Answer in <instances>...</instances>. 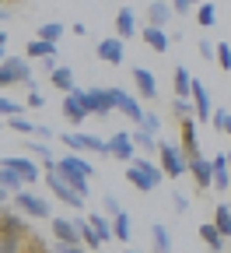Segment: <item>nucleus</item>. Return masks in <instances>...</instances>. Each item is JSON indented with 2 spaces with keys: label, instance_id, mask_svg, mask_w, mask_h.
Masks as SVG:
<instances>
[{
  "label": "nucleus",
  "instance_id": "1",
  "mask_svg": "<svg viewBox=\"0 0 231 253\" xmlns=\"http://www.w3.org/2000/svg\"><path fill=\"white\" fill-rule=\"evenodd\" d=\"M56 172L67 179L81 197H88V194H91V176H95V166L88 162V158H81V151L60 155V158H56Z\"/></svg>",
  "mask_w": 231,
  "mask_h": 253
},
{
  "label": "nucleus",
  "instance_id": "2",
  "mask_svg": "<svg viewBox=\"0 0 231 253\" xmlns=\"http://www.w3.org/2000/svg\"><path fill=\"white\" fill-rule=\"evenodd\" d=\"M158 166L165 169L168 179H179L189 172V155L182 151V144H172V141H158Z\"/></svg>",
  "mask_w": 231,
  "mask_h": 253
},
{
  "label": "nucleus",
  "instance_id": "3",
  "mask_svg": "<svg viewBox=\"0 0 231 253\" xmlns=\"http://www.w3.org/2000/svg\"><path fill=\"white\" fill-rule=\"evenodd\" d=\"M32 67H28V56H4L0 63V88H14V84H32Z\"/></svg>",
  "mask_w": 231,
  "mask_h": 253
},
{
  "label": "nucleus",
  "instance_id": "4",
  "mask_svg": "<svg viewBox=\"0 0 231 253\" xmlns=\"http://www.w3.org/2000/svg\"><path fill=\"white\" fill-rule=\"evenodd\" d=\"M46 186H49V194H53L56 201H63L70 211H84V201H88V197H81L77 190H74L67 179H63L56 169H53V172H46Z\"/></svg>",
  "mask_w": 231,
  "mask_h": 253
},
{
  "label": "nucleus",
  "instance_id": "5",
  "mask_svg": "<svg viewBox=\"0 0 231 253\" xmlns=\"http://www.w3.org/2000/svg\"><path fill=\"white\" fill-rule=\"evenodd\" d=\"M0 236L4 239H14V243H28L32 239V229L25 221V211H0Z\"/></svg>",
  "mask_w": 231,
  "mask_h": 253
},
{
  "label": "nucleus",
  "instance_id": "6",
  "mask_svg": "<svg viewBox=\"0 0 231 253\" xmlns=\"http://www.w3.org/2000/svg\"><path fill=\"white\" fill-rule=\"evenodd\" d=\"M14 208L18 211H25L28 218H49V201L46 197H39V194H32V190H18L14 194Z\"/></svg>",
  "mask_w": 231,
  "mask_h": 253
},
{
  "label": "nucleus",
  "instance_id": "7",
  "mask_svg": "<svg viewBox=\"0 0 231 253\" xmlns=\"http://www.w3.org/2000/svg\"><path fill=\"white\" fill-rule=\"evenodd\" d=\"M84 102L91 116H109L116 113V99H112V88H84Z\"/></svg>",
  "mask_w": 231,
  "mask_h": 253
},
{
  "label": "nucleus",
  "instance_id": "8",
  "mask_svg": "<svg viewBox=\"0 0 231 253\" xmlns=\"http://www.w3.org/2000/svg\"><path fill=\"white\" fill-rule=\"evenodd\" d=\"M63 116H67V123L81 126L91 113H88V102H84V88H74L67 91V99H63Z\"/></svg>",
  "mask_w": 231,
  "mask_h": 253
},
{
  "label": "nucleus",
  "instance_id": "9",
  "mask_svg": "<svg viewBox=\"0 0 231 253\" xmlns=\"http://www.w3.org/2000/svg\"><path fill=\"white\" fill-rule=\"evenodd\" d=\"M189 176L196 179V190H214V166H210V158L207 155H193L189 158Z\"/></svg>",
  "mask_w": 231,
  "mask_h": 253
},
{
  "label": "nucleus",
  "instance_id": "10",
  "mask_svg": "<svg viewBox=\"0 0 231 253\" xmlns=\"http://www.w3.org/2000/svg\"><path fill=\"white\" fill-rule=\"evenodd\" d=\"M0 166H4V169H14L25 183H39V166L32 162L28 155H4V158H0Z\"/></svg>",
  "mask_w": 231,
  "mask_h": 253
},
{
  "label": "nucleus",
  "instance_id": "11",
  "mask_svg": "<svg viewBox=\"0 0 231 253\" xmlns=\"http://www.w3.org/2000/svg\"><path fill=\"white\" fill-rule=\"evenodd\" d=\"M126 39H119V36H109V39H102L98 42V60L102 63H109V67H123V56H126V46H123Z\"/></svg>",
  "mask_w": 231,
  "mask_h": 253
},
{
  "label": "nucleus",
  "instance_id": "12",
  "mask_svg": "<svg viewBox=\"0 0 231 253\" xmlns=\"http://www.w3.org/2000/svg\"><path fill=\"white\" fill-rule=\"evenodd\" d=\"M109 151H112V158H119V162H133L137 158V144H133V134L130 130H119V134H112L109 137Z\"/></svg>",
  "mask_w": 231,
  "mask_h": 253
},
{
  "label": "nucleus",
  "instance_id": "13",
  "mask_svg": "<svg viewBox=\"0 0 231 253\" xmlns=\"http://www.w3.org/2000/svg\"><path fill=\"white\" fill-rule=\"evenodd\" d=\"M179 144H182V151L193 158V155H203L200 151V130H196V116H186V120H179Z\"/></svg>",
  "mask_w": 231,
  "mask_h": 253
},
{
  "label": "nucleus",
  "instance_id": "14",
  "mask_svg": "<svg viewBox=\"0 0 231 253\" xmlns=\"http://www.w3.org/2000/svg\"><path fill=\"white\" fill-rule=\"evenodd\" d=\"M193 109H196V123H207L210 116H214V102H210V91H207V84L203 81H193Z\"/></svg>",
  "mask_w": 231,
  "mask_h": 253
},
{
  "label": "nucleus",
  "instance_id": "15",
  "mask_svg": "<svg viewBox=\"0 0 231 253\" xmlns=\"http://www.w3.org/2000/svg\"><path fill=\"white\" fill-rule=\"evenodd\" d=\"M112 99H116V109L130 120V123H140L144 120V106L133 99L130 91H123V88H112Z\"/></svg>",
  "mask_w": 231,
  "mask_h": 253
},
{
  "label": "nucleus",
  "instance_id": "16",
  "mask_svg": "<svg viewBox=\"0 0 231 253\" xmlns=\"http://www.w3.org/2000/svg\"><path fill=\"white\" fill-rule=\"evenodd\" d=\"M210 166H214V190H217V194H228V190H231V169H228V155H214V158H210Z\"/></svg>",
  "mask_w": 231,
  "mask_h": 253
},
{
  "label": "nucleus",
  "instance_id": "17",
  "mask_svg": "<svg viewBox=\"0 0 231 253\" xmlns=\"http://www.w3.org/2000/svg\"><path fill=\"white\" fill-rule=\"evenodd\" d=\"M130 74H133V84L140 91V99H158V81H154V74L147 67H133Z\"/></svg>",
  "mask_w": 231,
  "mask_h": 253
},
{
  "label": "nucleus",
  "instance_id": "18",
  "mask_svg": "<svg viewBox=\"0 0 231 253\" xmlns=\"http://www.w3.org/2000/svg\"><path fill=\"white\" fill-rule=\"evenodd\" d=\"M126 179L133 183V186L140 190V194H151V190L158 186V179H154V176H151L147 169H140L137 162H130V166H126Z\"/></svg>",
  "mask_w": 231,
  "mask_h": 253
},
{
  "label": "nucleus",
  "instance_id": "19",
  "mask_svg": "<svg viewBox=\"0 0 231 253\" xmlns=\"http://www.w3.org/2000/svg\"><path fill=\"white\" fill-rule=\"evenodd\" d=\"M172 14H175V7H172V0H151V7H147V25H168L172 21Z\"/></svg>",
  "mask_w": 231,
  "mask_h": 253
},
{
  "label": "nucleus",
  "instance_id": "20",
  "mask_svg": "<svg viewBox=\"0 0 231 253\" xmlns=\"http://www.w3.org/2000/svg\"><path fill=\"white\" fill-rule=\"evenodd\" d=\"M53 239L56 243H81V232L74 225V218H53Z\"/></svg>",
  "mask_w": 231,
  "mask_h": 253
},
{
  "label": "nucleus",
  "instance_id": "21",
  "mask_svg": "<svg viewBox=\"0 0 231 253\" xmlns=\"http://www.w3.org/2000/svg\"><path fill=\"white\" fill-rule=\"evenodd\" d=\"M200 239L210 246V253H224V246H228V236L214 225V221H203L200 225Z\"/></svg>",
  "mask_w": 231,
  "mask_h": 253
},
{
  "label": "nucleus",
  "instance_id": "22",
  "mask_svg": "<svg viewBox=\"0 0 231 253\" xmlns=\"http://www.w3.org/2000/svg\"><path fill=\"white\" fill-rule=\"evenodd\" d=\"M116 36L119 39H133L137 36V14L130 7H119L116 11Z\"/></svg>",
  "mask_w": 231,
  "mask_h": 253
},
{
  "label": "nucleus",
  "instance_id": "23",
  "mask_svg": "<svg viewBox=\"0 0 231 253\" xmlns=\"http://www.w3.org/2000/svg\"><path fill=\"white\" fill-rule=\"evenodd\" d=\"M193 81H196V78L189 74V67H182V63L172 71V88H175L179 99H189V95H193Z\"/></svg>",
  "mask_w": 231,
  "mask_h": 253
},
{
  "label": "nucleus",
  "instance_id": "24",
  "mask_svg": "<svg viewBox=\"0 0 231 253\" xmlns=\"http://www.w3.org/2000/svg\"><path fill=\"white\" fill-rule=\"evenodd\" d=\"M140 36H144V42H147L154 53H168V36H165V28H161V25H147Z\"/></svg>",
  "mask_w": 231,
  "mask_h": 253
},
{
  "label": "nucleus",
  "instance_id": "25",
  "mask_svg": "<svg viewBox=\"0 0 231 253\" xmlns=\"http://www.w3.org/2000/svg\"><path fill=\"white\" fill-rule=\"evenodd\" d=\"M151 246H154V253H172V232L165 229L161 221L151 225Z\"/></svg>",
  "mask_w": 231,
  "mask_h": 253
},
{
  "label": "nucleus",
  "instance_id": "26",
  "mask_svg": "<svg viewBox=\"0 0 231 253\" xmlns=\"http://www.w3.org/2000/svg\"><path fill=\"white\" fill-rule=\"evenodd\" d=\"M133 134V144H137V151H147V155H158V134H151V130H144V126H137V130H130Z\"/></svg>",
  "mask_w": 231,
  "mask_h": 253
},
{
  "label": "nucleus",
  "instance_id": "27",
  "mask_svg": "<svg viewBox=\"0 0 231 253\" xmlns=\"http://www.w3.org/2000/svg\"><path fill=\"white\" fill-rule=\"evenodd\" d=\"M112 236H116L119 243H130V239H133V225H130V214H126V211L112 214Z\"/></svg>",
  "mask_w": 231,
  "mask_h": 253
},
{
  "label": "nucleus",
  "instance_id": "28",
  "mask_svg": "<svg viewBox=\"0 0 231 253\" xmlns=\"http://www.w3.org/2000/svg\"><path fill=\"white\" fill-rule=\"evenodd\" d=\"M49 81H53V88H56V91H63V95L77 88V84H74V71H70V67H56V71L49 74Z\"/></svg>",
  "mask_w": 231,
  "mask_h": 253
},
{
  "label": "nucleus",
  "instance_id": "29",
  "mask_svg": "<svg viewBox=\"0 0 231 253\" xmlns=\"http://www.w3.org/2000/svg\"><path fill=\"white\" fill-rule=\"evenodd\" d=\"M74 225H77V232H81V243L88 246V250H98L102 246V239H98V232H95V225L88 218H74Z\"/></svg>",
  "mask_w": 231,
  "mask_h": 253
},
{
  "label": "nucleus",
  "instance_id": "30",
  "mask_svg": "<svg viewBox=\"0 0 231 253\" xmlns=\"http://www.w3.org/2000/svg\"><path fill=\"white\" fill-rule=\"evenodd\" d=\"M53 53H56V42H46V39H39V36L25 46V56H28V60H42V56H53Z\"/></svg>",
  "mask_w": 231,
  "mask_h": 253
},
{
  "label": "nucleus",
  "instance_id": "31",
  "mask_svg": "<svg viewBox=\"0 0 231 253\" xmlns=\"http://www.w3.org/2000/svg\"><path fill=\"white\" fill-rule=\"evenodd\" d=\"M88 221L95 225V232H98V239H102V243L116 239V236H112V214H91Z\"/></svg>",
  "mask_w": 231,
  "mask_h": 253
},
{
  "label": "nucleus",
  "instance_id": "32",
  "mask_svg": "<svg viewBox=\"0 0 231 253\" xmlns=\"http://www.w3.org/2000/svg\"><path fill=\"white\" fill-rule=\"evenodd\" d=\"M81 151H95V155H112V151H109V141H102L98 134H84V130H81Z\"/></svg>",
  "mask_w": 231,
  "mask_h": 253
},
{
  "label": "nucleus",
  "instance_id": "33",
  "mask_svg": "<svg viewBox=\"0 0 231 253\" xmlns=\"http://www.w3.org/2000/svg\"><path fill=\"white\" fill-rule=\"evenodd\" d=\"M7 126H11L14 134H25V137H35V134H39V126L28 123L25 116H7Z\"/></svg>",
  "mask_w": 231,
  "mask_h": 253
},
{
  "label": "nucleus",
  "instance_id": "34",
  "mask_svg": "<svg viewBox=\"0 0 231 253\" xmlns=\"http://www.w3.org/2000/svg\"><path fill=\"white\" fill-rule=\"evenodd\" d=\"M0 186H7L11 194H18V190H25V179H21L14 169H4V166H0Z\"/></svg>",
  "mask_w": 231,
  "mask_h": 253
},
{
  "label": "nucleus",
  "instance_id": "35",
  "mask_svg": "<svg viewBox=\"0 0 231 253\" xmlns=\"http://www.w3.org/2000/svg\"><path fill=\"white\" fill-rule=\"evenodd\" d=\"M214 225L231 239V208L228 204H221V208H214Z\"/></svg>",
  "mask_w": 231,
  "mask_h": 253
},
{
  "label": "nucleus",
  "instance_id": "36",
  "mask_svg": "<svg viewBox=\"0 0 231 253\" xmlns=\"http://www.w3.org/2000/svg\"><path fill=\"white\" fill-rule=\"evenodd\" d=\"M39 39H46V42H60V39H63V25H60V21H46V25H39Z\"/></svg>",
  "mask_w": 231,
  "mask_h": 253
},
{
  "label": "nucleus",
  "instance_id": "37",
  "mask_svg": "<svg viewBox=\"0 0 231 253\" xmlns=\"http://www.w3.org/2000/svg\"><path fill=\"white\" fill-rule=\"evenodd\" d=\"M196 21H200L203 28H210V25L217 21V7L207 4V0H203V4H196Z\"/></svg>",
  "mask_w": 231,
  "mask_h": 253
},
{
  "label": "nucleus",
  "instance_id": "38",
  "mask_svg": "<svg viewBox=\"0 0 231 253\" xmlns=\"http://www.w3.org/2000/svg\"><path fill=\"white\" fill-rule=\"evenodd\" d=\"M28 106H21V102H14V99H7V95H0V116H21Z\"/></svg>",
  "mask_w": 231,
  "mask_h": 253
},
{
  "label": "nucleus",
  "instance_id": "39",
  "mask_svg": "<svg viewBox=\"0 0 231 253\" xmlns=\"http://www.w3.org/2000/svg\"><path fill=\"white\" fill-rule=\"evenodd\" d=\"M172 109H175V116H179V120H186V116H196V109H193V99H179V95H175V99H172Z\"/></svg>",
  "mask_w": 231,
  "mask_h": 253
},
{
  "label": "nucleus",
  "instance_id": "40",
  "mask_svg": "<svg viewBox=\"0 0 231 253\" xmlns=\"http://www.w3.org/2000/svg\"><path fill=\"white\" fill-rule=\"evenodd\" d=\"M214 60L221 63V71H231V42H217V53Z\"/></svg>",
  "mask_w": 231,
  "mask_h": 253
},
{
  "label": "nucleus",
  "instance_id": "41",
  "mask_svg": "<svg viewBox=\"0 0 231 253\" xmlns=\"http://www.w3.org/2000/svg\"><path fill=\"white\" fill-rule=\"evenodd\" d=\"M28 151H32V155H39V162H46V158H53L49 144H46V141H39V137H32V141H28Z\"/></svg>",
  "mask_w": 231,
  "mask_h": 253
},
{
  "label": "nucleus",
  "instance_id": "42",
  "mask_svg": "<svg viewBox=\"0 0 231 253\" xmlns=\"http://www.w3.org/2000/svg\"><path fill=\"white\" fill-rule=\"evenodd\" d=\"M49 253H88V246L84 243H56Z\"/></svg>",
  "mask_w": 231,
  "mask_h": 253
},
{
  "label": "nucleus",
  "instance_id": "43",
  "mask_svg": "<svg viewBox=\"0 0 231 253\" xmlns=\"http://www.w3.org/2000/svg\"><path fill=\"white\" fill-rule=\"evenodd\" d=\"M140 126H144V130H151V134H158V130H161V120H158V113H144Z\"/></svg>",
  "mask_w": 231,
  "mask_h": 253
},
{
  "label": "nucleus",
  "instance_id": "44",
  "mask_svg": "<svg viewBox=\"0 0 231 253\" xmlns=\"http://www.w3.org/2000/svg\"><path fill=\"white\" fill-rule=\"evenodd\" d=\"M0 253H25V243H14V239L0 236Z\"/></svg>",
  "mask_w": 231,
  "mask_h": 253
},
{
  "label": "nucleus",
  "instance_id": "45",
  "mask_svg": "<svg viewBox=\"0 0 231 253\" xmlns=\"http://www.w3.org/2000/svg\"><path fill=\"white\" fill-rule=\"evenodd\" d=\"M102 208H105V214H119V211H123V204H119L112 194H105V197H102Z\"/></svg>",
  "mask_w": 231,
  "mask_h": 253
},
{
  "label": "nucleus",
  "instance_id": "46",
  "mask_svg": "<svg viewBox=\"0 0 231 253\" xmlns=\"http://www.w3.org/2000/svg\"><path fill=\"white\" fill-rule=\"evenodd\" d=\"M210 123H214V130H221V134H224V123H228V109H214Z\"/></svg>",
  "mask_w": 231,
  "mask_h": 253
},
{
  "label": "nucleus",
  "instance_id": "47",
  "mask_svg": "<svg viewBox=\"0 0 231 253\" xmlns=\"http://www.w3.org/2000/svg\"><path fill=\"white\" fill-rule=\"evenodd\" d=\"M25 106H28V109H42V106H46V99H42V91L35 88V91H32L28 99H25Z\"/></svg>",
  "mask_w": 231,
  "mask_h": 253
},
{
  "label": "nucleus",
  "instance_id": "48",
  "mask_svg": "<svg viewBox=\"0 0 231 253\" xmlns=\"http://www.w3.org/2000/svg\"><path fill=\"white\" fill-rule=\"evenodd\" d=\"M196 49H200V56H203V60L210 63V60H214V53H217V42H207V39H203V42L196 46Z\"/></svg>",
  "mask_w": 231,
  "mask_h": 253
},
{
  "label": "nucleus",
  "instance_id": "49",
  "mask_svg": "<svg viewBox=\"0 0 231 253\" xmlns=\"http://www.w3.org/2000/svg\"><path fill=\"white\" fill-rule=\"evenodd\" d=\"M172 204H175V211L182 214V211L189 208V197H186V194H179V190H175V194H172Z\"/></svg>",
  "mask_w": 231,
  "mask_h": 253
},
{
  "label": "nucleus",
  "instance_id": "50",
  "mask_svg": "<svg viewBox=\"0 0 231 253\" xmlns=\"http://www.w3.org/2000/svg\"><path fill=\"white\" fill-rule=\"evenodd\" d=\"M172 7H175V14H189V11H193L189 0H172Z\"/></svg>",
  "mask_w": 231,
  "mask_h": 253
},
{
  "label": "nucleus",
  "instance_id": "51",
  "mask_svg": "<svg viewBox=\"0 0 231 253\" xmlns=\"http://www.w3.org/2000/svg\"><path fill=\"white\" fill-rule=\"evenodd\" d=\"M7 197H14V194H11V190H7V186H0V208H4V204H7Z\"/></svg>",
  "mask_w": 231,
  "mask_h": 253
},
{
  "label": "nucleus",
  "instance_id": "52",
  "mask_svg": "<svg viewBox=\"0 0 231 253\" xmlns=\"http://www.w3.org/2000/svg\"><path fill=\"white\" fill-rule=\"evenodd\" d=\"M224 134L231 137V113H228V123H224Z\"/></svg>",
  "mask_w": 231,
  "mask_h": 253
},
{
  "label": "nucleus",
  "instance_id": "53",
  "mask_svg": "<svg viewBox=\"0 0 231 253\" xmlns=\"http://www.w3.org/2000/svg\"><path fill=\"white\" fill-rule=\"evenodd\" d=\"M4 42H7V32H4V28H0V46H4Z\"/></svg>",
  "mask_w": 231,
  "mask_h": 253
},
{
  "label": "nucleus",
  "instance_id": "54",
  "mask_svg": "<svg viewBox=\"0 0 231 253\" xmlns=\"http://www.w3.org/2000/svg\"><path fill=\"white\" fill-rule=\"evenodd\" d=\"M4 18H7V7H4V4H0V21H4Z\"/></svg>",
  "mask_w": 231,
  "mask_h": 253
},
{
  "label": "nucleus",
  "instance_id": "55",
  "mask_svg": "<svg viewBox=\"0 0 231 253\" xmlns=\"http://www.w3.org/2000/svg\"><path fill=\"white\" fill-rule=\"evenodd\" d=\"M4 56H7V53H4V46H0V63H4Z\"/></svg>",
  "mask_w": 231,
  "mask_h": 253
},
{
  "label": "nucleus",
  "instance_id": "56",
  "mask_svg": "<svg viewBox=\"0 0 231 253\" xmlns=\"http://www.w3.org/2000/svg\"><path fill=\"white\" fill-rule=\"evenodd\" d=\"M189 4H193V7H196V4H203V0H189Z\"/></svg>",
  "mask_w": 231,
  "mask_h": 253
},
{
  "label": "nucleus",
  "instance_id": "57",
  "mask_svg": "<svg viewBox=\"0 0 231 253\" xmlns=\"http://www.w3.org/2000/svg\"><path fill=\"white\" fill-rule=\"evenodd\" d=\"M228 169H231V151H228Z\"/></svg>",
  "mask_w": 231,
  "mask_h": 253
},
{
  "label": "nucleus",
  "instance_id": "58",
  "mask_svg": "<svg viewBox=\"0 0 231 253\" xmlns=\"http://www.w3.org/2000/svg\"><path fill=\"white\" fill-rule=\"evenodd\" d=\"M126 253H137V250H126Z\"/></svg>",
  "mask_w": 231,
  "mask_h": 253
},
{
  "label": "nucleus",
  "instance_id": "59",
  "mask_svg": "<svg viewBox=\"0 0 231 253\" xmlns=\"http://www.w3.org/2000/svg\"><path fill=\"white\" fill-rule=\"evenodd\" d=\"M4 4H7V0H4Z\"/></svg>",
  "mask_w": 231,
  "mask_h": 253
}]
</instances>
